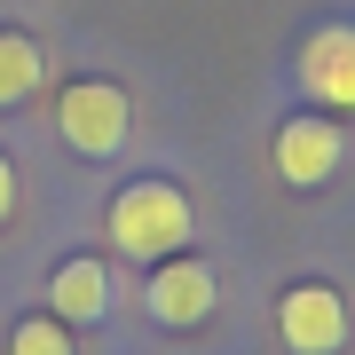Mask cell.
<instances>
[{
    "label": "cell",
    "instance_id": "6da1fadb",
    "mask_svg": "<svg viewBox=\"0 0 355 355\" xmlns=\"http://www.w3.org/2000/svg\"><path fill=\"white\" fill-rule=\"evenodd\" d=\"M103 229H111V253H127V261H166V253H190V237H198V205L182 182H166V174H135L127 190H119L111 205H103Z\"/></svg>",
    "mask_w": 355,
    "mask_h": 355
},
{
    "label": "cell",
    "instance_id": "7a4b0ae2",
    "mask_svg": "<svg viewBox=\"0 0 355 355\" xmlns=\"http://www.w3.org/2000/svg\"><path fill=\"white\" fill-rule=\"evenodd\" d=\"M135 135V95L119 87V79H71L64 95H55V142H64L71 158H119Z\"/></svg>",
    "mask_w": 355,
    "mask_h": 355
},
{
    "label": "cell",
    "instance_id": "3957f363",
    "mask_svg": "<svg viewBox=\"0 0 355 355\" xmlns=\"http://www.w3.org/2000/svg\"><path fill=\"white\" fill-rule=\"evenodd\" d=\"M292 79H300L308 111L347 119L355 111V24H308L292 48Z\"/></svg>",
    "mask_w": 355,
    "mask_h": 355
},
{
    "label": "cell",
    "instance_id": "277c9868",
    "mask_svg": "<svg viewBox=\"0 0 355 355\" xmlns=\"http://www.w3.org/2000/svg\"><path fill=\"white\" fill-rule=\"evenodd\" d=\"M142 308H150V324H166V331H205V324H214V308H221L214 261H198V253L150 261V277H142Z\"/></svg>",
    "mask_w": 355,
    "mask_h": 355
},
{
    "label": "cell",
    "instance_id": "5b68a950",
    "mask_svg": "<svg viewBox=\"0 0 355 355\" xmlns=\"http://www.w3.org/2000/svg\"><path fill=\"white\" fill-rule=\"evenodd\" d=\"M340 158H347L340 119H324V111H292V119H277V135H268V166H277L284 190H324V182L340 174Z\"/></svg>",
    "mask_w": 355,
    "mask_h": 355
},
{
    "label": "cell",
    "instance_id": "8992f818",
    "mask_svg": "<svg viewBox=\"0 0 355 355\" xmlns=\"http://www.w3.org/2000/svg\"><path fill=\"white\" fill-rule=\"evenodd\" d=\"M277 340H284V355H340L347 347V300H340V284H324V277L284 284L277 292Z\"/></svg>",
    "mask_w": 355,
    "mask_h": 355
},
{
    "label": "cell",
    "instance_id": "52a82bcc",
    "mask_svg": "<svg viewBox=\"0 0 355 355\" xmlns=\"http://www.w3.org/2000/svg\"><path fill=\"white\" fill-rule=\"evenodd\" d=\"M111 308H119V277H111L103 253H64L48 268V316H64L71 331L79 324H103Z\"/></svg>",
    "mask_w": 355,
    "mask_h": 355
},
{
    "label": "cell",
    "instance_id": "ba28073f",
    "mask_svg": "<svg viewBox=\"0 0 355 355\" xmlns=\"http://www.w3.org/2000/svg\"><path fill=\"white\" fill-rule=\"evenodd\" d=\"M40 79H48V48H40L32 32L0 24V111H24L40 95Z\"/></svg>",
    "mask_w": 355,
    "mask_h": 355
},
{
    "label": "cell",
    "instance_id": "9c48e42d",
    "mask_svg": "<svg viewBox=\"0 0 355 355\" xmlns=\"http://www.w3.org/2000/svg\"><path fill=\"white\" fill-rule=\"evenodd\" d=\"M8 355H79V340H71V324H64V316H48V308H24V316L8 324Z\"/></svg>",
    "mask_w": 355,
    "mask_h": 355
},
{
    "label": "cell",
    "instance_id": "30bf717a",
    "mask_svg": "<svg viewBox=\"0 0 355 355\" xmlns=\"http://www.w3.org/2000/svg\"><path fill=\"white\" fill-rule=\"evenodd\" d=\"M16 198H24V182H16V166H8V150H0V229L16 221Z\"/></svg>",
    "mask_w": 355,
    "mask_h": 355
}]
</instances>
